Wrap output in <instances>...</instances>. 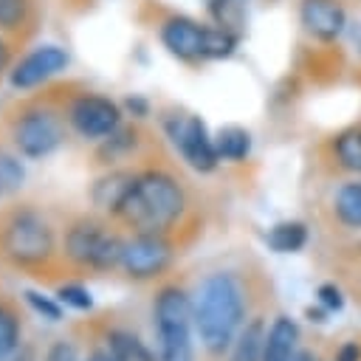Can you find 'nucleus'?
Listing matches in <instances>:
<instances>
[{"label": "nucleus", "instance_id": "obj_15", "mask_svg": "<svg viewBox=\"0 0 361 361\" xmlns=\"http://www.w3.org/2000/svg\"><path fill=\"white\" fill-rule=\"evenodd\" d=\"M262 344H265V322L257 316L240 327L228 361H262Z\"/></svg>", "mask_w": 361, "mask_h": 361}, {"label": "nucleus", "instance_id": "obj_33", "mask_svg": "<svg viewBox=\"0 0 361 361\" xmlns=\"http://www.w3.org/2000/svg\"><path fill=\"white\" fill-rule=\"evenodd\" d=\"M305 316H307L310 322H324V310H322V307H307Z\"/></svg>", "mask_w": 361, "mask_h": 361}, {"label": "nucleus", "instance_id": "obj_27", "mask_svg": "<svg viewBox=\"0 0 361 361\" xmlns=\"http://www.w3.org/2000/svg\"><path fill=\"white\" fill-rule=\"evenodd\" d=\"M316 296H319V302H322L324 310H341V307H344V296H341V290H338L336 285H330V282L319 285Z\"/></svg>", "mask_w": 361, "mask_h": 361}, {"label": "nucleus", "instance_id": "obj_2", "mask_svg": "<svg viewBox=\"0 0 361 361\" xmlns=\"http://www.w3.org/2000/svg\"><path fill=\"white\" fill-rule=\"evenodd\" d=\"M183 209L186 195L172 175L144 172L135 175V183L116 217H121L135 234H164L180 220Z\"/></svg>", "mask_w": 361, "mask_h": 361}, {"label": "nucleus", "instance_id": "obj_25", "mask_svg": "<svg viewBox=\"0 0 361 361\" xmlns=\"http://www.w3.org/2000/svg\"><path fill=\"white\" fill-rule=\"evenodd\" d=\"M56 299L65 307H73V310H90L93 307V296L82 285H59L56 288Z\"/></svg>", "mask_w": 361, "mask_h": 361}, {"label": "nucleus", "instance_id": "obj_29", "mask_svg": "<svg viewBox=\"0 0 361 361\" xmlns=\"http://www.w3.org/2000/svg\"><path fill=\"white\" fill-rule=\"evenodd\" d=\"M0 361H37V353H34V347H31V344L20 341L14 350L0 353Z\"/></svg>", "mask_w": 361, "mask_h": 361}, {"label": "nucleus", "instance_id": "obj_23", "mask_svg": "<svg viewBox=\"0 0 361 361\" xmlns=\"http://www.w3.org/2000/svg\"><path fill=\"white\" fill-rule=\"evenodd\" d=\"M23 299H25L28 307H31L34 313H39L42 319H48V322H59V319H62V302H59L56 296H45V293H39V290H34V288H25V290H23Z\"/></svg>", "mask_w": 361, "mask_h": 361}, {"label": "nucleus", "instance_id": "obj_28", "mask_svg": "<svg viewBox=\"0 0 361 361\" xmlns=\"http://www.w3.org/2000/svg\"><path fill=\"white\" fill-rule=\"evenodd\" d=\"M45 361H79V355H76V350H73L71 341H56V344L48 350Z\"/></svg>", "mask_w": 361, "mask_h": 361}, {"label": "nucleus", "instance_id": "obj_1", "mask_svg": "<svg viewBox=\"0 0 361 361\" xmlns=\"http://www.w3.org/2000/svg\"><path fill=\"white\" fill-rule=\"evenodd\" d=\"M192 307H195V330L200 344L206 347V353L223 355L234 344L245 322L248 299L243 282L231 271H217L203 279Z\"/></svg>", "mask_w": 361, "mask_h": 361}, {"label": "nucleus", "instance_id": "obj_35", "mask_svg": "<svg viewBox=\"0 0 361 361\" xmlns=\"http://www.w3.org/2000/svg\"><path fill=\"white\" fill-rule=\"evenodd\" d=\"M8 68V48H6V42L0 39V71H6Z\"/></svg>", "mask_w": 361, "mask_h": 361}, {"label": "nucleus", "instance_id": "obj_4", "mask_svg": "<svg viewBox=\"0 0 361 361\" xmlns=\"http://www.w3.org/2000/svg\"><path fill=\"white\" fill-rule=\"evenodd\" d=\"M155 358L158 361H192V324L195 307L183 288L166 285L155 296Z\"/></svg>", "mask_w": 361, "mask_h": 361}, {"label": "nucleus", "instance_id": "obj_3", "mask_svg": "<svg viewBox=\"0 0 361 361\" xmlns=\"http://www.w3.org/2000/svg\"><path fill=\"white\" fill-rule=\"evenodd\" d=\"M0 254L14 268L31 271L34 276H42L39 271L56 254L54 228L34 209H20V212L8 214L0 226Z\"/></svg>", "mask_w": 361, "mask_h": 361}, {"label": "nucleus", "instance_id": "obj_31", "mask_svg": "<svg viewBox=\"0 0 361 361\" xmlns=\"http://www.w3.org/2000/svg\"><path fill=\"white\" fill-rule=\"evenodd\" d=\"M124 104H127V110H130L133 116H138V118H141V116H147V102H144L141 96H130Z\"/></svg>", "mask_w": 361, "mask_h": 361}, {"label": "nucleus", "instance_id": "obj_18", "mask_svg": "<svg viewBox=\"0 0 361 361\" xmlns=\"http://www.w3.org/2000/svg\"><path fill=\"white\" fill-rule=\"evenodd\" d=\"M214 149L220 161H245V155L251 152V135L243 127H220L214 135Z\"/></svg>", "mask_w": 361, "mask_h": 361}, {"label": "nucleus", "instance_id": "obj_32", "mask_svg": "<svg viewBox=\"0 0 361 361\" xmlns=\"http://www.w3.org/2000/svg\"><path fill=\"white\" fill-rule=\"evenodd\" d=\"M87 361H116V358H113L110 350H93V353L87 355Z\"/></svg>", "mask_w": 361, "mask_h": 361}, {"label": "nucleus", "instance_id": "obj_24", "mask_svg": "<svg viewBox=\"0 0 361 361\" xmlns=\"http://www.w3.org/2000/svg\"><path fill=\"white\" fill-rule=\"evenodd\" d=\"M20 341V316L8 305H0V353L14 350Z\"/></svg>", "mask_w": 361, "mask_h": 361}, {"label": "nucleus", "instance_id": "obj_22", "mask_svg": "<svg viewBox=\"0 0 361 361\" xmlns=\"http://www.w3.org/2000/svg\"><path fill=\"white\" fill-rule=\"evenodd\" d=\"M25 180V166L20 158H14L11 152L0 149V197L14 195Z\"/></svg>", "mask_w": 361, "mask_h": 361}, {"label": "nucleus", "instance_id": "obj_20", "mask_svg": "<svg viewBox=\"0 0 361 361\" xmlns=\"http://www.w3.org/2000/svg\"><path fill=\"white\" fill-rule=\"evenodd\" d=\"M333 149H336V158L344 169L361 172V124L347 127L344 133H338Z\"/></svg>", "mask_w": 361, "mask_h": 361}, {"label": "nucleus", "instance_id": "obj_16", "mask_svg": "<svg viewBox=\"0 0 361 361\" xmlns=\"http://www.w3.org/2000/svg\"><path fill=\"white\" fill-rule=\"evenodd\" d=\"M107 350L116 361H158L155 353L130 330H110L107 333Z\"/></svg>", "mask_w": 361, "mask_h": 361}, {"label": "nucleus", "instance_id": "obj_12", "mask_svg": "<svg viewBox=\"0 0 361 361\" xmlns=\"http://www.w3.org/2000/svg\"><path fill=\"white\" fill-rule=\"evenodd\" d=\"M104 234H107V228L93 217L73 220L68 226V231H65V245H62L68 262H73L79 268H90V262L96 257V248L104 240Z\"/></svg>", "mask_w": 361, "mask_h": 361}, {"label": "nucleus", "instance_id": "obj_14", "mask_svg": "<svg viewBox=\"0 0 361 361\" xmlns=\"http://www.w3.org/2000/svg\"><path fill=\"white\" fill-rule=\"evenodd\" d=\"M133 183H135V175H133V172H121V169H116V172L102 175V178L93 183V189H90L93 206H99L102 212L118 214V209H121V203L127 200Z\"/></svg>", "mask_w": 361, "mask_h": 361}, {"label": "nucleus", "instance_id": "obj_26", "mask_svg": "<svg viewBox=\"0 0 361 361\" xmlns=\"http://www.w3.org/2000/svg\"><path fill=\"white\" fill-rule=\"evenodd\" d=\"M25 17V0H0V28H17Z\"/></svg>", "mask_w": 361, "mask_h": 361}, {"label": "nucleus", "instance_id": "obj_19", "mask_svg": "<svg viewBox=\"0 0 361 361\" xmlns=\"http://www.w3.org/2000/svg\"><path fill=\"white\" fill-rule=\"evenodd\" d=\"M265 240H268V245H271L274 251H279V254H293V251H299V248L307 243V228H305V223H299V220H285V223H276V226L265 234Z\"/></svg>", "mask_w": 361, "mask_h": 361}, {"label": "nucleus", "instance_id": "obj_7", "mask_svg": "<svg viewBox=\"0 0 361 361\" xmlns=\"http://www.w3.org/2000/svg\"><path fill=\"white\" fill-rule=\"evenodd\" d=\"M172 265V245L164 234H135L124 243L121 268L130 279H155Z\"/></svg>", "mask_w": 361, "mask_h": 361}, {"label": "nucleus", "instance_id": "obj_10", "mask_svg": "<svg viewBox=\"0 0 361 361\" xmlns=\"http://www.w3.org/2000/svg\"><path fill=\"white\" fill-rule=\"evenodd\" d=\"M206 39L209 25H197L189 17H169L161 25V42L164 48L178 59H206Z\"/></svg>", "mask_w": 361, "mask_h": 361}, {"label": "nucleus", "instance_id": "obj_6", "mask_svg": "<svg viewBox=\"0 0 361 361\" xmlns=\"http://www.w3.org/2000/svg\"><path fill=\"white\" fill-rule=\"evenodd\" d=\"M11 138H14V147L20 149V155H25L31 161L48 158L62 144V124L48 110H25L14 121Z\"/></svg>", "mask_w": 361, "mask_h": 361}, {"label": "nucleus", "instance_id": "obj_11", "mask_svg": "<svg viewBox=\"0 0 361 361\" xmlns=\"http://www.w3.org/2000/svg\"><path fill=\"white\" fill-rule=\"evenodd\" d=\"M299 17H302L305 31L322 42H333L344 31V23H347L344 6L338 0H302Z\"/></svg>", "mask_w": 361, "mask_h": 361}, {"label": "nucleus", "instance_id": "obj_30", "mask_svg": "<svg viewBox=\"0 0 361 361\" xmlns=\"http://www.w3.org/2000/svg\"><path fill=\"white\" fill-rule=\"evenodd\" d=\"M336 361H361V344L358 341H347L338 347Z\"/></svg>", "mask_w": 361, "mask_h": 361}, {"label": "nucleus", "instance_id": "obj_13", "mask_svg": "<svg viewBox=\"0 0 361 361\" xmlns=\"http://www.w3.org/2000/svg\"><path fill=\"white\" fill-rule=\"evenodd\" d=\"M299 344V327L290 316H276L274 324L265 333L262 344V361H293Z\"/></svg>", "mask_w": 361, "mask_h": 361}, {"label": "nucleus", "instance_id": "obj_34", "mask_svg": "<svg viewBox=\"0 0 361 361\" xmlns=\"http://www.w3.org/2000/svg\"><path fill=\"white\" fill-rule=\"evenodd\" d=\"M293 361H319V358H316L313 350H299V353L293 355Z\"/></svg>", "mask_w": 361, "mask_h": 361}, {"label": "nucleus", "instance_id": "obj_5", "mask_svg": "<svg viewBox=\"0 0 361 361\" xmlns=\"http://www.w3.org/2000/svg\"><path fill=\"white\" fill-rule=\"evenodd\" d=\"M164 130L169 135V141L175 144V149L183 155V161L197 169V172H212L220 161L217 149H214V138L209 135L206 124L197 116L180 113V116H169L164 121Z\"/></svg>", "mask_w": 361, "mask_h": 361}, {"label": "nucleus", "instance_id": "obj_9", "mask_svg": "<svg viewBox=\"0 0 361 361\" xmlns=\"http://www.w3.org/2000/svg\"><path fill=\"white\" fill-rule=\"evenodd\" d=\"M65 65H68V54L62 48H56V45H39L37 51H31L28 56H23L14 65L8 82L17 90H28V87H37L45 79L56 76L59 71H65Z\"/></svg>", "mask_w": 361, "mask_h": 361}, {"label": "nucleus", "instance_id": "obj_8", "mask_svg": "<svg viewBox=\"0 0 361 361\" xmlns=\"http://www.w3.org/2000/svg\"><path fill=\"white\" fill-rule=\"evenodd\" d=\"M68 121H71V127L82 138H104V135H110V133L118 130L121 110L107 96L85 93V96L73 99V104L68 110Z\"/></svg>", "mask_w": 361, "mask_h": 361}, {"label": "nucleus", "instance_id": "obj_21", "mask_svg": "<svg viewBox=\"0 0 361 361\" xmlns=\"http://www.w3.org/2000/svg\"><path fill=\"white\" fill-rule=\"evenodd\" d=\"M245 3L248 0H212L209 11H212V17L220 28H226L231 34H240L243 25H245V11H248Z\"/></svg>", "mask_w": 361, "mask_h": 361}, {"label": "nucleus", "instance_id": "obj_17", "mask_svg": "<svg viewBox=\"0 0 361 361\" xmlns=\"http://www.w3.org/2000/svg\"><path fill=\"white\" fill-rule=\"evenodd\" d=\"M333 212L341 226L361 228V180L344 183L333 197Z\"/></svg>", "mask_w": 361, "mask_h": 361}]
</instances>
